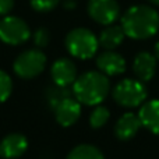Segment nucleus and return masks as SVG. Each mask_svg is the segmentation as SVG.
I'll list each match as a JSON object with an SVG mask.
<instances>
[{"label":"nucleus","instance_id":"obj_21","mask_svg":"<svg viewBox=\"0 0 159 159\" xmlns=\"http://www.w3.org/2000/svg\"><path fill=\"white\" fill-rule=\"evenodd\" d=\"M32 39H34V43L38 49H42V48H46L50 42V32L48 28L45 27H41L34 32L32 35Z\"/></svg>","mask_w":159,"mask_h":159},{"label":"nucleus","instance_id":"obj_7","mask_svg":"<svg viewBox=\"0 0 159 159\" xmlns=\"http://www.w3.org/2000/svg\"><path fill=\"white\" fill-rule=\"evenodd\" d=\"M88 16L101 25H112L120 16V6L116 0H89Z\"/></svg>","mask_w":159,"mask_h":159},{"label":"nucleus","instance_id":"obj_20","mask_svg":"<svg viewBox=\"0 0 159 159\" xmlns=\"http://www.w3.org/2000/svg\"><path fill=\"white\" fill-rule=\"evenodd\" d=\"M61 0H30L31 7L38 13H49L55 10Z\"/></svg>","mask_w":159,"mask_h":159},{"label":"nucleus","instance_id":"obj_3","mask_svg":"<svg viewBox=\"0 0 159 159\" xmlns=\"http://www.w3.org/2000/svg\"><path fill=\"white\" fill-rule=\"evenodd\" d=\"M66 49L73 57L80 60H88L98 52L99 41L96 35L88 28H74L66 35Z\"/></svg>","mask_w":159,"mask_h":159},{"label":"nucleus","instance_id":"obj_24","mask_svg":"<svg viewBox=\"0 0 159 159\" xmlns=\"http://www.w3.org/2000/svg\"><path fill=\"white\" fill-rule=\"evenodd\" d=\"M154 52H155V57H157V60H159V42H157V43H155Z\"/></svg>","mask_w":159,"mask_h":159},{"label":"nucleus","instance_id":"obj_13","mask_svg":"<svg viewBox=\"0 0 159 159\" xmlns=\"http://www.w3.org/2000/svg\"><path fill=\"white\" fill-rule=\"evenodd\" d=\"M141 127H143V124H141V120H140V117H138V115L127 112V113H124V115H121L120 117H119V120L116 121L115 134L119 140L129 141L137 134Z\"/></svg>","mask_w":159,"mask_h":159},{"label":"nucleus","instance_id":"obj_17","mask_svg":"<svg viewBox=\"0 0 159 159\" xmlns=\"http://www.w3.org/2000/svg\"><path fill=\"white\" fill-rule=\"evenodd\" d=\"M69 96H73V89H70L69 87H59V85L53 84L52 87L46 89V99L52 107H55L59 102Z\"/></svg>","mask_w":159,"mask_h":159},{"label":"nucleus","instance_id":"obj_6","mask_svg":"<svg viewBox=\"0 0 159 159\" xmlns=\"http://www.w3.org/2000/svg\"><path fill=\"white\" fill-rule=\"evenodd\" d=\"M32 36L31 28L17 16H6L0 20V41L10 46H18L28 42Z\"/></svg>","mask_w":159,"mask_h":159},{"label":"nucleus","instance_id":"obj_10","mask_svg":"<svg viewBox=\"0 0 159 159\" xmlns=\"http://www.w3.org/2000/svg\"><path fill=\"white\" fill-rule=\"evenodd\" d=\"M96 67L105 75L113 77L126 71V60L120 53L113 52V50H105L99 53L96 57Z\"/></svg>","mask_w":159,"mask_h":159},{"label":"nucleus","instance_id":"obj_4","mask_svg":"<svg viewBox=\"0 0 159 159\" xmlns=\"http://www.w3.org/2000/svg\"><path fill=\"white\" fill-rule=\"evenodd\" d=\"M147 91L144 82L140 80L126 78L116 84L112 91V96L117 105L123 107H138L147 101Z\"/></svg>","mask_w":159,"mask_h":159},{"label":"nucleus","instance_id":"obj_1","mask_svg":"<svg viewBox=\"0 0 159 159\" xmlns=\"http://www.w3.org/2000/svg\"><path fill=\"white\" fill-rule=\"evenodd\" d=\"M121 28L131 39H148L159 30V14L149 6H133L121 17Z\"/></svg>","mask_w":159,"mask_h":159},{"label":"nucleus","instance_id":"obj_22","mask_svg":"<svg viewBox=\"0 0 159 159\" xmlns=\"http://www.w3.org/2000/svg\"><path fill=\"white\" fill-rule=\"evenodd\" d=\"M14 4H16L14 0H0V17L10 16V13L14 8Z\"/></svg>","mask_w":159,"mask_h":159},{"label":"nucleus","instance_id":"obj_25","mask_svg":"<svg viewBox=\"0 0 159 159\" xmlns=\"http://www.w3.org/2000/svg\"><path fill=\"white\" fill-rule=\"evenodd\" d=\"M149 2H151L152 4H155V6H159V0H149Z\"/></svg>","mask_w":159,"mask_h":159},{"label":"nucleus","instance_id":"obj_11","mask_svg":"<svg viewBox=\"0 0 159 159\" xmlns=\"http://www.w3.org/2000/svg\"><path fill=\"white\" fill-rule=\"evenodd\" d=\"M28 149V140L20 133H11L0 141V157L3 159H17Z\"/></svg>","mask_w":159,"mask_h":159},{"label":"nucleus","instance_id":"obj_18","mask_svg":"<svg viewBox=\"0 0 159 159\" xmlns=\"http://www.w3.org/2000/svg\"><path fill=\"white\" fill-rule=\"evenodd\" d=\"M109 117H110L109 109L106 106H102V105H96L95 109L89 115V124L92 129H101L107 123Z\"/></svg>","mask_w":159,"mask_h":159},{"label":"nucleus","instance_id":"obj_23","mask_svg":"<svg viewBox=\"0 0 159 159\" xmlns=\"http://www.w3.org/2000/svg\"><path fill=\"white\" fill-rule=\"evenodd\" d=\"M63 7H64V10L71 11L77 7V2L75 0H63Z\"/></svg>","mask_w":159,"mask_h":159},{"label":"nucleus","instance_id":"obj_16","mask_svg":"<svg viewBox=\"0 0 159 159\" xmlns=\"http://www.w3.org/2000/svg\"><path fill=\"white\" fill-rule=\"evenodd\" d=\"M66 159H105L102 151L91 144H80L69 152Z\"/></svg>","mask_w":159,"mask_h":159},{"label":"nucleus","instance_id":"obj_19","mask_svg":"<svg viewBox=\"0 0 159 159\" xmlns=\"http://www.w3.org/2000/svg\"><path fill=\"white\" fill-rule=\"evenodd\" d=\"M11 91H13L11 77L4 70H0V103L7 101L8 96L11 95Z\"/></svg>","mask_w":159,"mask_h":159},{"label":"nucleus","instance_id":"obj_5","mask_svg":"<svg viewBox=\"0 0 159 159\" xmlns=\"http://www.w3.org/2000/svg\"><path fill=\"white\" fill-rule=\"evenodd\" d=\"M46 66V56L41 49H28L20 53L13 63V70L17 77L32 80L42 74Z\"/></svg>","mask_w":159,"mask_h":159},{"label":"nucleus","instance_id":"obj_9","mask_svg":"<svg viewBox=\"0 0 159 159\" xmlns=\"http://www.w3.org/2000/svg\"><path fill=\"white\" fill-rule=\"evenodd\" d=\"M50 77L53 84L59 87H70L77 80V66L67 57H60L50 67Z\"/></svg>","mask_w":159,"mask_h":159},{"label":"nucleus","instance_id":"obj_15","mask_svg":"<svg viewBox=\"0 0 159 159\" xmlns=\"http://www.w3.org/2000/svg\"><path fill=\"white\" fill-rule=\"evenodd\" d=\"M124 36H126V34H124L121 25H106V28L102 30L98 38L99 46H102L106 50H113L123 43Z\"/></svg>","mask_w":159,"mask_h":159},{"label":"nucleus","instance_id":"obj_2","mask_svg":"<svg viewBox=\"0 0 159 159\" xmlns=\"http://www.w3.org/2000/svg\"><path fill=\"white\" fill-rule=\"evenodd\" d=\"M73 96L81 105L96 106L106 99L110 91V82L107 75L101 71H87L78 75L71 85Z\"/></svg>","mask_w":159,"mask_h":159},{"label":"nucleus","instance_id":"obj_8","mask_svg":"<svg viewBox=\"0 0 159 159\" xmlns=\"http://www.w3.org/2000/svg\"><path fill=\"white\" fill-rule=\"evenodd\" d=\"M55 119L61 127H71L78 121L80 116H81V103L74 98V96H69V98L60 101L55 107Z\"/></svg>","mask_w":159,"mask_h":159},{"label":"nucleus","instance_id":"obj_14","mask_svg":"<svg viewBox=\"0 0 159 159\" xmlns=\"http://www.w3.org/2000/svg\"><path fill=\"white\" fill-rule=\"evenodd\" d=\"M138 117L143 127L159 135V99L145 101L140 107Z\"/></svg>","mask_w":159,"mask_h":159},{"label":"nucleus","instance_id":"obj_12","mask_svg":"<svg viewBox=\"0 0 159 159\" xmlns=\"http://www.w3.org/2000/svg\"><path fill=\"white\" fill-rule=\"evenodd\" d=\"M157 57L149 52H140L134 57L133 61V71H134L137 80L141 82H147L155 75L157 71Z\"/></svg>","mask_w":159,"mask_h":159}]
</instances>
